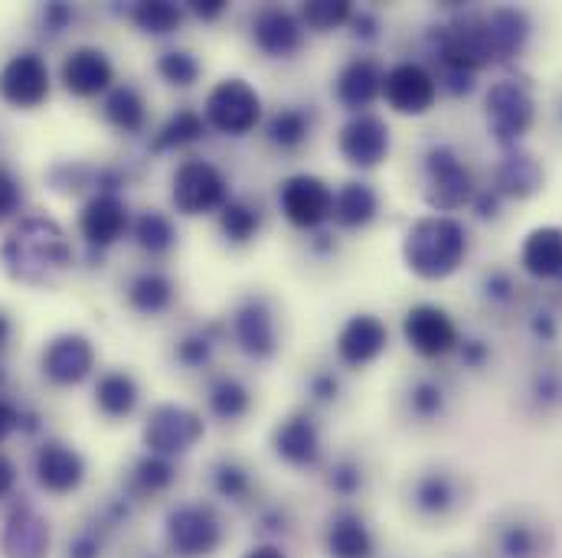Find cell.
<instances>
[{"instance_id":"cell-1","label":"cell","mask_w":562,"mask_h":558,"mask_svg":"<svg viewBox=\"0 0 562 558\" xmlns=\"http://www.w3.org/2000/svg\"><path fill=\"white\" fill-rule=\"evenodd\" d=\"M0 265L7 278L30 287H49L72 265V246L56 219L23 216L0 246Z\"/></svg>"},{"instance_id":"cell-2","label":"cell","mask_w":562,"mask_h":558,"mask_svg":"<svg viewBox=\"0 0 562 558\" xmlns=\"http://www.w3.org/2000/svg\"><path fill=\"white\" fill-rule=\"evenodd\" d=\"M468 255V232L451 216H425L413 223L403 242V259L425 281L451 278Z\"/></svg>"},{"instance_id":"cell-3","label":"cell","mask_w":562,"mask_h":558,"mask_svg":"<svg viewBox=\"0 0 562 558\" xmlns=\"http://www.w3.org/2000/svg\"><path fill=\"white\" fill-rule=\"evenodd\" d=\"M203 118H206V128H216L220 135H229V138H243L256 132V125L262 122V95L246 79L229 76L210 89Z\"/></svg>"},{"instance_id":"cell-4","label":"cell","mask_w":562,"mask_h":558,"mask_svg":"<svg viewBox=\"0 0 562 558\" xmlns=\"http://www.w3.org/2000/svg\"><path fill=\"white\" fill-rule=\"evenodd\" d=\"M438 56H441L445 69H454V72L474 76V72L487 69L497 56H494V43H491L484 16L481 13L454 16L438 33Z\"/></svg>"},{"instance_id":"cell-5","label":"cell","mask_w":562,"mask_h":558,"mask_svg":"<svg viewBox=\"0 0 562 558\" xmlns=\"http://www.w3.org/2000/svg\"><path fill=\"white\" fill-rule=\"evenodd\" d=\"M167 546L177 558H210L223 546V523L206 503H183L167 513Z\"/></svg>"},{"instance_id":"cell-6","label":"cell","mask_w":562,"mask_h":558,"mask_svg":"<svg viewBox=\"0 0 562 558\" xmlns=\"http://www.w3.org/2000/svg\"><path fill=\"white\" fill-rule=\"evenodd\" d=\"M474 200L471 170L448 144H435L425 153V203L438 213H454Z\"/></svg>"},{"instance_id":"cell-7","label":"cell","mask_w":562,"mask_h":558,"mask_svg":"<svg viewBox=\"0 0 562 558\" xmlns=\"http://www.w3.org/2000/svg\"><path fill=\"white\" fill-rule=\"evenodd\" d=\"M170 200L183 216H203L216 213L229 203V183L220 167L210 160L190 157L177 167L170 183Z\"/></svg>"},{"instance_id":"cell-8","label":"cell","mask_w":562,"mask_h":558,"mask_svg":"<svg viewBox=\"0 0 562 558\" xmlns=\"http://www.w3.org/2000/svg\"><path fill=\"white\" fill-rule=\"evenodd\" d=\"M203 434H206L203 415L187 406H177V402L154 406L144 421V447L167 460L196 447L203 441Z\"/></svg>"},{"instance_id":"cell-9","label":"cell","mask_w":562,"mask_h":558,"mask_svg":"<svg viewBox=\"0 0 562 558\" xmlns=\"http://www.w3.org/2000/svg\"><path fill=\"white\" fill-rule=\"evenodd\" d=\"M484 109H487V125H491L494 138L501 140L504 147H517V140L533 128V118H537L533 95L517 79L494 82L487 89Z\"/></svg>"},{"instance_id":"cell-10","label":"cell","mask_w":562,"mask_h":558,"mask_svg":"<svg viewBox=\"0 0 562 558\" xmlns=\"http://www.w3.org/2000/svg\"><path fill=\"white\" fill-rule=\"evenodd\" d=\"M279 203L284 219L297 229H317L334 216V190L314 173H294L281 183Z\"/></svg>"},{"instance_id":"cell-11","label":"cell","mask_w":562,"mask_h":558,"mask_svg":"<svg viewBox=\"0 0 562 558\" xmlns=\"http://www.w3.org/2000/svg\"><path fill=\"white\" fill-rule=\"evenodd\" d=\"M383 99L396 115H425L438 99L435 76L419 62H400L383 72Z\"/></svg>"},{"instance_id":"cell-12","label":"cell","mask_w":562,"mask_h":558,"mask_svg":"<svg viewBox=\"0 0 562 558\" xmlns=\"http://www.w3.org/2000/svg\"><path fill=\"white\" fill-rule=\"evenodd\" d=\"M0 99L13 109H40L49 99V69L36 53H16L0 69Z\"/></svg>"},{"instance_id":"cell-13","label":"cell","mask_w":562,"mask_h":558,"mask_svg":"<svg viewBox=\"0 0 562 558\" xmlns=\"http://www.w3.org/2000/svg\"><path fill=\"white\" fill-rule=\"evenodd\" d=\"M337 150H340V157H344L350 167H360V170L380 167V163L390 157V128H386L383 118H376V115H370V112L353 115V118L340 128Z\"/></svg>"},{"instance_id":"cell-14","label":"cell","mask_w":562,"mask_h":558,"mask_svg":"<svg viewBox=\"0 0 562 558\" xmlns=\"http://www.w3.org/2000/svg\"><path fill=\"white\" fill-rule=\"evenodd\" d=\"M403 337L406 343L425 356V360H435V356H445L458 346V327L454 320L448 317V310L435 307V304H416L406 320H403Z\"/></svg>"},{"instance_id":"cell-15","label":"cell","mask_w":562,"mask_h":558,"mask_svg":"<svg viewBox=\"0 0 562 558\" xmlns=\"http://www.w3.org/2000/svg\"><path fill=\"white\" fill-rule=\"evenodd\" d=\"M233 337L239 350L252 360H269L279 350V330L276 314L266 297H246L239 310L233 314Z\"/></svg>"},{"instance_id":"cell-16","label":"cell","mask_w":562,"mask_h":558,"mask_svg":"<svg viewBox=\"0 0 562 558\" xmlns=\"http://www.w3.org/2000/svg\"><path fill=\"white\" fill-rule=\"evenodd\" d=\"M95 366V346L82 333H63L43 350V373L56 386H79Z\"/></svg>"},{"instance_id":"cell-17","label":"cell","mask_w":562,"mask_h":558,"mask_svg":"<svg viewBox=\"0 0 562 558\" xmlns=\"http://www.w3.org/2000/svg\"><path fill=\"white\" fill-rule=\"evenodd\" d=\"M386 343H390L386 323L380 317H373V314H357L337 333V356H340L344 366L363 369V366H370L373 360L383 356Z\"/></svg>"},{"instance_id":"cell-18","label":"cell","mask_w":562,"mask_h":558,"mask_svg":"<svg viewBox=\"0 0 562 558\" xmlns=\"http://www.w3.org/2000/svg\"><path fill=\"white\" fill-rule=\"evenodd\" d=\"M49 546H53L49 523L30 506H13L0 536L3 558H49Z\"/></svg>"},{"instance_id":"cell-19","label":"cell","mask_w":562,"mask_h":558,"mask_svg":"<svg viewBox=\"0 0 562 558\" xmlns=\"http://www.w3.org/2000/svg\"><path fill=\"white\" fill-rule=\"evenodd\" d=\"M33 470H36V480L43 490L49 493H72L82 487L86 480V460L76 447L63 444V441H46L40 451H36V460H33Z\"/></svg>"},{"instance_id":"cell-20","label":"cell","mask_w":562,"mask_h":558,"mask_svg":"<svg viewBox=\"0 0 562 558\" xmlns=\"http://www.w3.org/2000/svg\"><path fill=\"white\" fill-rule=\"evenodd\" d=\"M79 229H82L86 242L102 252V249L115 246L125 236V229H128V206L122 203L119 193H95L82 206V213H79Z\"/></svg>"},{"instance_id":"cell-21","label":"cell","mask_w":562,"mask_h":558,"mask_svg":"<svg viewBox=\"0 0 562 558\" xmlns=\"http://www.w3.org/2000/svg\"><path fill=\"white\" fill-rule=\"evenodd\" d=\"M63 86L66 92L79 95V99H92L99 92H105L115 82V69L109 62V56L95 46H79L63 59Z\"/></svg>"},{"instance_id":"cell-22","label":"cell","mask_w":562,"mask_h":558,"mask_svg":"<svg viewBox=\"0 0 562 558\" xmlns=\"http://www.w3.org/2000/svg\"><path fill=\"white\" fill-rule=\"evenodd\" d=\"M252 43L266 56H272V59H288V56H294L301 49L304 26H301V20L291 10H284V7H266L252 20Z\"/></svg>"},{"instance_id":"cell-23","label":"cell","mask_w":562,"mask_h":558,"mask_svg":"<svg viewBox=\"0 0 562 558\" xmlns=\"http://www.w3.org/2000/svg\"><path fill=\"white\" fill-rule=\"evenodd\" d=\"M334 95L347 112L363 115L383 95V69L373 59H350L337 76Z\"/></svg>"},{"instance_id":"cell-24","label":"cell","mask_w":562,"mask_h":558,"mask_svg":"<svg viewBox=\"0 0 562 558\" xmlns=\"http://www.w3.org/2000/svg\"><path fill=\"white\" fill-rule=\"evenodd\" d=\"M272 447L291 467H314L321 460V431L314 419L291 415L272 431Z\"/></svg>"},{"instance_id":"cell-25","label":"cell","mask_w":562,"mask_h":558,"mask_svg":"<svg viewBox=\"0 0 562 558\" xmlns=\"http://www.w3.org/2000/svg\"><path fill=\"white\" fill-rule=\"evenodd\" d=\"M494 193L497 196H514V200H527L533 193L543 190V167L537 163V157L517 150V147H507L504 160L497 163V173H494Z\"/></svg>"},{"instance_id":"cell-26","label":"cell","mask_w":562,"mask_h":558,"mask_svg":"<svg viewBox=\"0 0 562 558\" xmlns=\"http://www.w3.org/2000/svg\"><path fill=\"white\" fill-rule=\"evenodd\" d=\"M324 546L330 558H373L376 556V539L370 533V526L363 523V516L344 510L327 523L324 533Z\"/></svg>"},{"instance_id":"cell-27","label":"cell","mask_w":562,"mask_h":558,"mask_svg":"<svg viewBox=\"0 0 562 558\" xmlns=\"http://www.w3.org/2000/svg\"><path fill=\"white\" fill-rule=\"evenodd\" d=\"M520 265L527 275L543 281L562 278V229L560 226H540L533 229L520 246Z\"/></svg>"},{"instance_id":"cell-28","label":"cell","mask_w":562,"mask_h":558,"mask_svg":"<svg viewBox=\"0 0 562 558\" xmlns=\"http://www.w3.org/2000/svg\"><path fill=\"white\" fill-rule=\"evenodd\" d=\"M497 556L501 558H547L550 556V533L543 523L510 520L497 529Z\"/></svg>"},{"instance_id":"cell-29","label":"cell","mask_w":562,"mask_h":558,"mask_svg":"<svg viewBox=\"0 0 562 558\" xmlns=\"http://www.w3.org/2000/svg\"><path fill=\"white\" fill-rule=\"evenodd\" d=\"M491 43H494V56L497 59H514L530 36V20L524 10L517 7H494L491 13H484Z\"/></svg>"},{"instance_id":"cell-30","label":"cell","mask_w":562,"mask_h":558,"mask_svg":"<svg viewBox=\"0 0 562 558\" xmlns=\"http://www.w3.org/2000/svg\"><path fill=\"white\" fill-rule=\"evenodd\" d=\"M380 213V196L370 183L350 180L334 193V219L344 229H363L376 219Z\"/></svg>"},{"instance_id":"cell-31","label":"cell","mask_w":562,"mask_h":558,"mask_svg":"<svg viewBox=\"0 0 562 558\" xmlns=\"http://www.w3.org/2000/svg\"><path fill=\"white\" fill-rule=\"evenodd\" d=\"M413 503L422 516H448L458 503V487L448 474H422L413 487Z\"/></svg>"},{"instance_id":"cell-32","label":"cell","mask_w":562,"mask_h":558,"mask_svg":"<svg viewBox=\"0 0 562 558\" xmlns=\"http://www.w3.org/2000/svg\"><path fill=\"white\" fill-rule=\"evenodd\" d=\"M95 406L109 419H125L138 406V383L128 373H105L95 386Z\"/></svg>"},{"instance_id":"cell-33","label":"cell","mask_w":562,"mask_h":558,"mask_svg":"<svg viewBox=\"0 0 562 558\" xmlns=\"http://www.w3.org/2000/svg\"><path fill=\"white\" fill-rule=\"evenodd\" d=\"M206 135V118L193 109H180L177 115H170L160 132L154 135V144L150 150L154 153H164V150H180L187 144H196V140Z\"/></svg>"},{"instance_id":"cell-34","label":"cell","mask_w":562,"mask_h":558,"mask_svg":"<svg viewBox=\"0 0 562 558\" xmlns=\"http://www.w3.org/2000/svg\"><path fill=\"white\" fill-rule=\"evenodd\" d=\"M105 122L125 135H135L144 128L147 122V109H144V99L138 95V89L132 86H119L112 89V95L105 99Z\"/></svg>"},{"instance_id":"cell-35","label":"cell","mask_w":562,"mask_h":558,"mask_svg":"<svg viewBox=\"0 0 562 558\" xmlns=\"http://www.w3.org/2000/svg\"><path fill=\"white\" fill-rule=\"evenodd\" d=\"M220 229L223 236L233 242V246H246L259 236L262 229V213L259 206L246 203V200H229L223 209H220Z\"/></svg>"},{"instance_id":"cell-36","label":"cell","mask_w":562,"mask_h":558,"mask_svg":"<svg viewBox=\"0 0 562 558\" xmlns=\"http://www.w3.org/2000/svg\"><path fill=\"white\" fill-rule=\"evenodd\" d=\"M128 300H132V307L138 314H160L173 300V284H170L167 275H160V272H144V275L132 281Z\"/></svg>"},{"instance_id":"cell-37","label":"cell","mask_w":562,"mask_h":558,"mask_svg":"<svg viewBox=\"0 0 562 558\" xmlns=\"http://www.w3.org/2000/svg\"><path fill=\"white\" fill-rule=\"evenodd\" d=\"M252 409V396L249 389L233 379V376H223L213 383L210 389V412L216 415L220 421H239L246 412Z\"/></svg>"},{"instance_id":"cell-38","label":"cell","mask_w":562,"mask_h":558,"mask_svg":"<svg viewBox=\"0 0 562 558\" xmlns=\"http://www.w3.org/2000/svg\"><path fill=\"white\" fill-rule=\"evenodd\" d=\"M132 20L150 36H167L183 23V10L170 0H140L132 7Z\"/></svg>"},{"instance_id":"cell-39","label":"cell","mask_w":562,"mask_h":558,"mask_svg":"<svg viewBox=\"0 0 562 558\" xmlns=\"http://www.w3.org/2000/svg\"><path fill=\"white\" fill-rule=\"evenodd\" d=\"M135 239H138V246L144 249V252H150V255H164V252H170V249H173L177 232H173V223H170L164 213L147 209V213H140L138 223H135Z\"/></svg>"},{"instance_id":"cell-40","label":"cell","mask_w":562,"mask_h":558,"mask_svg":"<svg viewBox=\"0 0 562 558\" xmlns=\"http://www.w3.org/2000/svg\"><path fill=\"white\" fill-rule=\"evenodd\" d=\"M353 16V3L350 0H307L301 7V20L314 30V33H330L340 30L344 23H350Z\"/></svg>"},{"instance_id":"cell-41","label":"cell","mask_w":562,"mask_h":558,"mask_svg":"<svg viewBox=\"0 0 562 558\" xmlns=\"http://www.w3.org/2000/svg\"><path fill=\"white\" fill-rule=\"evenodd\" d=\"M307 132H311V122H307V115L301 109H281L269 122V140L281 150L301 147L307 140Z\"/></svg>"},{"instance_id":"cell-42","label":"cell","mask_w":562,"mask_h":558,"mask_svg":"<svg viewBox=\"0 0 562 558\" xmlns=\"http://www.w3.org/2000/svg\"><path fill=\"white\" fill-rule=\"evenodd\" d=\"M213 490H216L223 500H229V503H246L249 493H252V477H249V470H246L243 464L223 460V464H216V470H213Z\"/></svg>"},{"instance_id":"cell-43","label":"cell","mask_w":562,"mask_h":558,"mask_svg":"<svg viewBox=\"0 0 562 558\" xmlns=\"http://www.w3.org/2000/svg\"><path fill=\"white\" fill-rule=\"evenodd\" d=\"M173 483V464L167 457H157V454H147L135 464V474H132V487L138 493H160Z\"/></svg>"},{"instance_id":"cell-44","label":"cell","mask_w":562,"mask_h":558,"mask_svg":"<svg viewBox=\"0 0 562 558\" xmlns=\"http://www.w3.org/2000/svg\"><path fill=\"white\" fill-rule=\"evenodd\" d=\"M157 72H160L164 82H170V86H177V89H190V86L200 79V62H196V56L187 53V49H170V53L160 56Z\"/></svg>"},{"instance_id":"cell-45","label":"cell","mask_w":562,"mask_h":558,"mask_svg":"<svg viewBox=\"0 0 562 558\" xmlns=\"http://www.w3.org/2000/svg\"><path fill=\"white\" fill-rule=\"evenodd\" d=\"M327 487H330L337 497H353V493H360V490H363V467H360L357 460H350V457L337 460V464L330 467V474H327Z\"/></svg>"},{"instance_id":"cell-46","label":"cell","mask_w":562,"mask_h":558,"mask_svg":"<svg viewBox=\"0 0 562 558\" xmlns=\"http://www.w3.org/2000/svg\"><path fill=\"white\" fill-rule=\"evenodd\" d=\"M210 356H213V337L210 333H190L177 343V360L190 369L206 366Z\"/></svg>"},{"instance_id":"cell-47","label":"cell","mask_w":562,"mask_h":558,"mask_svg":"<svg viewBox=\"0 0 562 558\" xmlns=\"http://www.w3.org/2000/svg\"><path fill=\"white\" fill-rule=\"evenodd\" d=\"M409 402H413V412H416L419 419H435V415L445 409V392H441L435 383H419V386L413 389Z\"/></svg>"},{"instance_id":"cell-48","label":"cell","mask_w":562,"mask_h":558,"mask_svg":"<svg viewBox=\"0 0 562 558\" xmlns=\"http://www.w3.org/2000/svg\"><path fill=\"white\" fill-rule=\"evenodd\" d=\"M66 558H102V536L95 529H82L69 543V556Z\"/></svg>"},{"instance_id":"cell-49","label":"cell","mask_w":562,"mask_h":558,"mask_svg":"<svg viewBox=\"0 0 562 558\" xmlns=\"http://www.w3.org/2000/svg\"><path fill=\"white\" fill-rule=\"evenodd\" d=\"M16 206H20V183L13 180L10 170L0 167V219L16 213Z\"/></svg>"},{"instance_id":"cell-50","label":"cell","mask_w":562,"mask_h":558,"mask_svg":"<svg viewBox=\"0 0 562 558\" xmlns=\"http://www.w3.org/2000/svg\"><path fill=\"white\" fill-rule=\"evenodd\" d=\"M72 23V7L69 3H46V10H43V26H46V33H63L66 26Z\"/></svg>"},{"instance_id":"cell-51","label":"cell","mask_w":562,"mask_h":558,"mask_svg":"<svg viewBox=\"0 0 562 558\" xmlns=\"http://www.w3.org/2000/svg\"><path fill=\"white\" fill-rule=\"evenodd\" d=\"M337 392H340V386H337L334 373H317V376L311 379V396H314L317 402H334Z\"/></svg>"},{"instance_id":"cell-52","label":"cell","mask_w":562,"mask_h":558,"mask_svg":"<svg viewBox=\"0 0 562 558\" xmlns=\"http://www.w3.org/2000/svg\"><path fill=\"white\" fill-rule=\"evenodd\" d=\"M16 428H20V412H16V406H10L7 399H0V444H3Z\"/></svg>"},{"instance_id":"cell-53","label":"cell","mask_w":562,"mask_h":558,"mask_svg":"<svg viewBox=\"0 0 562 558\" xmlns=\"http://www.w3.org/2000/svg\"><path fill=\"white\" fill-rule=\"evenodd\" d=\"M226 7H229L226 0H193V3H190V10H193L200 20H216V16L226 13Z\"/></svg>"},{"instance_id":"cell-54","label":"cell","mask_w":562,"mask_h":558,"mask_svg":"<svg viewBox=\"0 0 562 558\" xmlns=\"http://www.w3.org/2000/svg\"><path fill=\"white\" fill-rule=\"evenodd\" d=\"M350 23H353V36H360V39H373L376 36V16L373 13H353L350 16Z\"/></svg>"},{"instance_id":"cell-55","label":"cell","mask_w":562,"mask_h":558,"mask_svg":"<svg viewBox=\"0 0 562 558\" xmlns=\"http://www.w3.org/2000/svg\"><path fill=\"white\" fill-rule=\"evenodd\" d=\"M445 89H448L451 95H468V92L474 89V82H471V76H468V72H454V69H448V76H445Z\"/></svg>"},{"instance_id":"cell-56","label":"cell","mask_w":562,"mask_h":558,"mask_svg":"<svg viewBox=\"0 0 562 558\" xmlns=\"http://www.w3.org/2000/svg\"><path fill=\"white\" fill-rule=\"evenodd\" d=\"M13 483H16V470H13L10 457L0 454V497H7L13 490Z\"/></svg>"},{"instance_id":"cell-57","label":"cell","mask_w":562,"mask_h":558,"mask_svg":"<svg viewBox=\"0 0 562 558\" xmlns=\"http://www.w3.org/2000/svg\"><path fill=\"white\" fill-rule=\"evenodd\" d=\"M471 203L477 206V213H481L484 219H487V216H497V193H494V190H491V193H481V196H474Z\"/></svg>"},{"instance_id":"cell-58","label":"cell","mask_w":562,"mask_h":558,"mask_svg":"<svg viewBox=\"0 0 562 558\" xmlns=\"http://www.w3.org/2000/svg\"><path fill=\"white\" fill-rule=\"evenodd\" d=\"M284 523H288V520H284L281 510H266V513H262V529H266V533H284Z\"/></svg>"},{"instance_id":"cell-59","label":"cell","mask_w":562,"mask_h":558,"mask_svg":"<svg viewBox=\"0 0 562 558\" xmlns=\"http://www.w3.org/2000/svg\"><path fill=\"white\" fill-rule=\"evenodd\" d=\"M484 356H487V346H484L481 340H471V343H464V363H468V366H477Z\"/></svg>"},{"instance_id":"cell-60","label":"cell","mask_w":562,"mask_h":558,"mask_svg":"<svg viewBox=\"0 0 562 558\" xmlns=\"http://www.w3.org/2000/svg\"><path fill=\"white\" fill-rule=\"evenodd\" d=\"M243 558H288L281 553L279 546H256V549H249Z\"/></svg>"},{"instance_id":"cell-61","label":"cell","mask_w":562,"mask_h":558,"mask_svg":"<svg viewBox=\"0 0 562 558\" xmlns=\"http://www.w3.org/2000/svg\"><path fill=\"white\" fill-rule=\"evenodd\" d=\"M487 291L494 294V297H507V291H510V284L504 275H494V278L487 281Z\"/></svg>"},{"instance_id":"cell-62","label":"cell","mask_w":562,"mask_h":558,"mask_svg":"<svg viewBox=\"0 0 562 558\" xmlns=\"http://www.w3.org/2000/svg\"><path fill=\"white\" fill-rule=\"evenodd\" d=\"M10 333H13V323H10V317H7V314H0V350L7 346Z\"/></svg>"},{"instance_id":"cell-63","label":"cell","mask_w":562,"mask_h":558,"mask_svg":"<svg viewBox=\"0 0 562 558\" xmlns=\"http://www.w3.org/2000/svg\"><path fill=\"white\" fill-rule=\"evenodd\" d=\"M314 249H317V252H330V249H334V236H317V239H314Z\"/></svg>"},{"instance_id":"cell-64","label":"cell","mask_w":562,"mask_h":558,"mask_svg":"<svg viewBox=\"0 0 562 558\" xmlns=\"http://www.w3.org/2000/svg\"><path fill=\"white\" fill-rule=\"evenodd\" d=\"M533 330H537V333H547V337H553V323H550L547 317H543V320H537V323H533Z\"/></svg>"}]
</instances>
